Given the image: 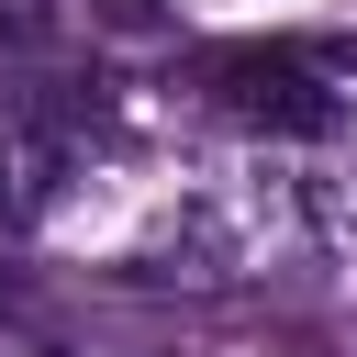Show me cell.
<instances>
[{
    "instance_id": "obj_1",
    "label": "cell",
    "mask_w": 357,
    "mask_h": 357,
    "mask_svg": "<svg viewBox=\"0 0 357 357\" xmlns=\"http://www.w3.org/2000/svg\"><path fill=\"white\" fill-rule=\"evenodd\" d=\"M190 89H201L212 112L257 123V134H335V123H346V100L324 89V67H301L290 45H223V56L190 67Z\"/></svg>"
},
{
    "instance_id": "obj_2",
    "label": "cell",
    "mask_w": 357,
    "mask_h": 357,
    "mask_svg": "<svg viewBox=\"0 0 357 357\" xmlns=\"http://www.w3.org/2000/svg\"><path fill=\"white\" fill-rule=\"evenodd\" d=\"M67 145H78V100H45V89H0V223H33L67 178Z\"/></svg>"
},
{
    "instance_id": "obj_3",
    "label": "cell",
    "mask_w": 357,
    "mask_h": 357,
    "mask_svg": "<svg viewBox=\"0 0 357 357\" xmlns=\"http://www.w3.org/2000/svg\"><path fill=\"white\" fill-rule=\"evenodd\" d=\"M45 22H56V0H0V45H33Z\"/></svg>"
},
{
    "instance_id": "obj_4",
    "label": "cell",
    "mask_w": 357,
    "mask_h": 357,
    "mask_svg": "<svg viewBox=\"0 0 357 357\" xmlns=\"http://www.w3.org/2000/svg\"><path fill=\"white\" fill-rule=\"evenodd\" d=\"M0 357H33V346H0Z\"/></svg>"
},
{
    "instance_id": "obj_5",
    "label": "cell",
    "mask_w": 357,
    "mask_h": 357,
    "mask_svg": "<svg viewBox=\"0 0 357 357\" xmlns=\"http://www.w3.org/2000/svg\"><path fill=\"white\" fill-rule=\"evenodd\" d=\"M346 67H357V45H346Z\"/></svg>"
}]
</instances>
